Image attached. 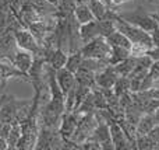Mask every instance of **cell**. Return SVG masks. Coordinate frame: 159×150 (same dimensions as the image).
I'll list each match as a JSON object with an SVG mask.
<instances>
[{
    "instance_id": "obj_18",
    "label": "cell",
    "mask_w": 159,
    "mask_h": 150,
    "mask_svg": "<svg viewBox=\"0 0 159 150\" xmlns=\"http://www.w3.org/2000/svg\"><path fill=\"white\" fill-rule=\"evenodd\" d=\"M82 59H84V58H82L81 51H75V52L67 53V60H66L64 67H66L67 70H70L71 73H75L78 70V67L81 66Z\"/></svg>"
},
{
    "instance_id": "obj_14",
    "label": "cell",
    "mask_w": 159,
    "mask_h": 150,
    "mask_svg": "<svg viewBox=\"0 0 159 150\" xmlns=\"http://www.w3.org/2000/svg\"><path fill=\"white\" fill-rule=\"evenodd\" d=\"M106 41L110 46H120V48H127V49H131V45H133L131 41L119 30H115L110 35H107Z\"/></svg>"
},
{
    "instance_id": "obj_23",
    "label": "cell",
    "mask_w": 159,
    "mask_h": 150,
    "mask_svg": "<svg viewBox=\"0 0 159 150\" xmlns=\"http://www.w3.org/2000/svg\"><path fill=\"white\" fill-rule=\"evenodd\" d=\"M126 2H129V0H112V6H121Z\"/></svg>"
},
{
    "instance_id": "obj_1",
    "label": "cell",
    "mask_w": 159,
    "mask_h": 150,
    "mask_svg": "<svg viewBox=\"0 0 159 150\" xmlns=\"http://www.w3.org/2000/svg\"><path fill=\"white\" fill-rule=\"evenodd\" d=\"M115 25H116V30L123 32L124 35L131 41L133 45H144V46H147L148 49L154 48L151 34L144 31L143 28H140V27H137V25L123 20L119 14H116V17H115Z\"/></svg>"
},
{
    "instance_id": "obj_4",
    "label": "cell",
    "mask_w": 159,
    "mask_h": 150,
    "mask_svg": "<svg viewBox=\"0 0 159 150\" xmlns=\"http://www.w3.org/2000/svg\"><path fill=\"white\" fill-rule=\"evenodd\" d=\"M13 35L14 39H16V44L20 49H24L31 52L34 56H42V46L36 38L34 36V34L31 32L28 28L22 27L18 28V30L13 31ZM43 58V56H42Z\"/></svg>"
},
{
    "instance_id": "obj_5",
    "label": "cell",
    "mask_w": 159,
    "mask_h": 150,
    "mask_svg": "<svg viewBox=\"0 0 159 150\" xmlns=\"http://www.w3.org/2000/svg\"><path fill=\"white\" fill-rule=\"evenodd\" d=\"M82 58H95V59H109L110 45L107 44L106 38L96 36L95 39L87 42L81 46Z\"/></svg>"
},
{
    "instance_id": "obj_16",
    "label": "cell",
    "mask_w": 159,
    "mask_h": 150,
    "mask_svg": "<svg viewBox=\"0 0 159 150\" xmlns=\"http://www.w3.org/2000/svg\"><path fill=\"white\" fill-rule=\"evenodd\" d=\"M73 14H74L75 20H77L80 24H84V22H88V21L95 20L92 10L89 8V6L88 4H75Z\"/></svg>"
},
{
    "instance_id": "obj_20",
    "label": "cell",
    "mask_w": 159,
    "mask_h": 150,
    "mask_svg": "<svg viewBox=\"0 0 159 150\" xmlns=\"http://www.w3.org/2000/svg\"><path fill=\"white\" fill-rule=\"evenodd\" d=\"M113 91L116 93V95H121L124 93L130 91V80L129 77H123V76H119L117 80H116L115 86H113Z\"/></svg>"
},
{
    "instance_id": "obj_9",
    "label": "cell",
    "mask_w": 159,
    "mask_h": 150,
    "mask_svg": "<svg viewBox=\"0 0 159 150\" xmlns=\"http://www.w3.org/2000/svg\"><path fill=\"white\" fill-rule=\"evenodd\" d=\"M117 73H116L115 67L107 66L102 69L101 72L95 73V86L99 89H113L116 80H117Z\"/></svg>"
},
{
    "instance_id": "obj_21",
    "label": "cell",
    "mask_w": 159,
    "mask_h": 150,
    "mask_svg": "<svg viewBox=\"0 0 159 150\" xmlns=\"http://www.w3.org/2000/svg\"><path fill=\"white\" fill-rule=\"evenodd\" d=\"M148 77L154 81L155 84L159 83V60H154L152 65L149 66V70H148Z\"/></svg>"
},
{
    "instance_id": "obj_19",
    "label": "cell",
    "mask_w": 159,
    "mask_h": 150,
    "mask_svg": "<svg viewBox=\"0 0 159 150\" xmlns=\"http://www.w3.org/2000/svg\"><path fill=\"white\" fill-rule=\"evenodd\" d=\"M22 129H21V123L20 122H13L11 123V129L10 133L7 136V146L8 149H17V143H18L20 138H21Z\"/></svg>"
},
{
    "instance_id": "obj_11",
    "label": "cell",
    "mask_w": 159,
    "mask_h": 150,
    "mask_svg": "<svg viewBox=\"0 0 159 150\" xmlns=\"http://www.w3.org/2000/svg\"><path fill=\"white\" fill-rule=\"evenodd\" d=\"M80 38H81L82 44H87V42L95 39L96 36H101V31H99V22L98 20H92V21L84 22V24H80Z\"/></svg>"
},
{
    "instance_id": "obj_12",
    "label": "cell",
    "mask_w": 159,
    "mask_h": 150,
    "mask_svg": "<svg viewBox=\"0 0 159 150\" xmlns=\"http://www.w3.org/2000/svg\"><path fill=\"white\" fill-rule=\"evenodd\" d=\"M56 80H57L59 87L61 89V91H63L64 95H66L73 87H75V84H77L74 73L67 70L66 67H61V69L56 70Z\"/></svg>"
},
{
    "instance_id": "obj_17",
    "label": "cell",
    "mask_w": 159,
    "mask_h": 150,
    "mask_svg": "<svg viewBox=\"0 0 159 150\" xmlns=\"http://www.w3.org/2000/svg\"><path fill=\"white\" fill-rule=\"evenodd\" d=\"M130 56V49L120 46H110V55H109V65L115 66V65L123 62Z\"/></svg>"
},
{
    "instance_id": "obj_8",
    "label": "cell",
    "mask_w": 159,
    "mask_h": 150,
    "mask_svg": "<svg viewBox=\"0 0 159 150\" xmlns=\"http://www.w3.org/2000/svg\"><path fill=\"white\" fill-rule=\"evenodd\" d=\"M8 79H20V80H24V81H30L27 75L20 72L10 60L3 59V60H0V89L2 90L6 89V84H7Z\"/></svg>"
},
{
    "instance_id": "obj_24",
    "label": "cell",
    "mask_w": 159,
    "mask_h": 150,
    "mask_svg": "<svg viewBox=\"0 0 159 150\" xmlns=\"http://www.w3.org/2000/svg\"><path fill=\"white\" fill-rule=\"evenodd\" d=\"M48 3H50V4L56 6V7H59V4H60V0H46Z\"/></svg>"
},
{
    "instance_id": "obj_13",
    "label": "cell",
    "mask_w": 159,
    "mask_h": 150,
    "mask_svg": "<svg viewBox=\"0 0 159 150\" xmlns=\"http://www.w3.org/2000/svg\"><path fill=\"white\" fill-rule=\"evenodd\" d=\"M135 65H137V56L130 55L127 59H124L123 62L115 65V70L117 73V76H123V77H129L133 73V70L135 69Z\"/></svg>"
},
{
    "instance_id": "obj_10",
    "label": "cell",
    "mask_w": 159,
    "mask_h": 150,
    "mask_svg": "<svg viewBox=\"0 0 159 150\" xmlns=\"http://www.w3.org/2000/svg\"><path fill=\"white\" fill-rule=\"evenodd\" d=\"M11 63L21 73L28 76V72H30L31 66L34 63V55L31 52H28V51L17 49L16 53L13 55V58H11Z\"/></svg>"
},
{
    "instance_id": "obj_2",
    "label": "cell",
    "mask_w": 159,
    "mask_h": 150,
    "mask_svg": "<svg viewBox=\"0 0 159 150\" xmlns=\"http://www.w3.org/2000/svg\"><path fill=\"white\" fill-rule=\"evenodd\" d=\"M102 115L105 117L107 125H109V132H110V138H112V143L115 146V149L117 150H123V149H135V146L130 142V139L127 138L126 132L123 131V128L120 126V123L117 121H115L112 117L109 115V112L106 109L99 111Z\"/></svg>"
},
{
    "instance_id": "obj_3",
    "label": "cell",
    "mask_w": 159,
    "mask_h": 150,
    "mask_svg": "<svg viewBox=\"0 0 159 150\" xmlns=\"http://www.w3.org/2000/svg\"><path fill=\"white\" fill-rule=\"evenodd\" d=\"M119 16L123 20H126V21L143 28L144 31H147V32H149V34L158 27V22H157V20L154 18L152 13H148V10H145L143 6H140V7L134 11H130V13H127V14H119Z\"/></svg>"
},
{
    "instance_id": "obj_22",
    "label": "cell",
    "mask_w": 159,
    "mask_h": 150,
    "mask_svg": "<svg viewBox=\"0 0 159 150\" xmlns=\"http://www.w3.org/2000/svg\"><path fill=\"white\" fill-rule=\"evenodd\" d=\"M151 38H152V44H154V46H159V27H157L151 32Z\"/></svg>"
},
{
    "instance_id": "obj_25",
    "label": "cell",
    "mask_w": 159,
    "mask_h": 150,
    "mask_svg": "<svg viewBox=\"0 0 159 150\" xmlns=\"http://www.w3.org/2000/svg\"><path fill=\"white\" fill-rule=\"evenodd\" d=\"M75 4H89V0H75Z\"/></svg>"
},
{
    "instance_id": "obj_7",
    "label": "cell",
    "mask_w": 159,
    "mask_h": 150,
    "mask_svg": "<svg viewBox=\"0 0 159 150\" xmlns=\"http://www.w3.org/2000/svg\"><path fill=\"white\" fill-rule=\"evenodd\" d=\"M78 118L80 114L75 111H70V112H64L63 117H61V122L59 126V133H60L61 139H63V149L64 145L69 142H71L73 136H74V132L77 129V123H78Z\"/></svg>"
},
{
    "instance_id": "obj_15",
    "label": "cell",
    "mask_w": 159,
    "mask_h": 150,
    "mask_svg": "<svg viewBox=\"0 0 159 150\" xmlns=\"http://www.w3.org/2000/svg\"><path fill=\"white\" fill-rule=\"evenodd\" d=\"M66 60H67V53L64 52L61 48H56V49L50 53L49 58H48L46 63H49L50 67H53L55 70H59V69H61V67H64Z\"/></svg>"
},
{
    "instance_id": "obj_6",
    "label": "cell",
    "mask_w": 159,
    "mask_h": 150,
    "mask_svg": "<svg viewBox=\"0 0 159 150\" xmlns=\"http://www.w3.org/2000/svg\"><path fill=\"white\" fill-rule=\"evenodd\" d=\"M91 136L99 143L101 149H107V150L115 149V146H113V143H112V138H110L109 125H107L105 117L99 111L96 112V126Z\"/></svg>"
}]
</instances>
